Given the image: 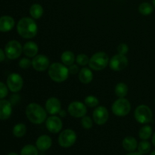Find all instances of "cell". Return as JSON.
<instances>
[{
  "label": "cell",
  "instance_id": "cell-5",
  "mask_svg": "<svg viewBox=\"0 0 155 155\" xmlns=\"http://www.w3.org/2000/svg\"><path fill=\"white\" fill-rule=\"evenodd\" d=\"M135 118L139 124H148L152 120L153 114L151 108L145 104H141L138 106L134 112Z\"/></svg>",
  "mask_w": 155,
  "mask_h": 155
},
{
  "label": "cell",
  "instance_id": "cell-38",
  "mask_svg": "<svg viewBox=\"0 0 155 155\" xmlns=\"http://www.w3.org/2000/svg\"><path fill=\"white\" fill-rule=\"evenodd\" d=\"M127 155H143V154H141V153H139V152H131Z\"/></svg>",
  "mask_w": 155,
  "mask_h": 155
},
{
  "label": "cell",
  "instance_id": "cell-36",
  "mask_svg": "<svg viewBox=\"0 0 155 155\" xmlns=\"http://www.w3.org/2000/svg\"><path fill=\"white\" fill-rule=\"evenodd\" d=\"M68 70H69L70 74H74V75H75V74H78V72H80V71H79L78 66L76 64H72V65H71V66H69Z\"/></svg>",
  "mask_w": 155,
  "mask_h": 155
},
{
  "label": "cell",
  "instance_id": "cell-22",
  "mask_svg": "<svg viewBox=\"0 0 155 155\" xmlns=\"http://www.w3.org/2000/svg\"><path fill=\"white\" fill-rule=\"evenodd\" d=\"M62 62L66 66H71L74 64V61H76V58L74 56V54L71 51H65L62 53L61 56Z\"/></svg>",
  "mask_w": 155,
  "mask_h": 155
},
{
  "label": "cell",
  "instance_id": "cell-39",
  "mask_svg": "<svg viewBox=\"0 0 155 155\" xmlns=\"http://www.w3.org/2000/svg\"><path fill=\"white\" fill-rule=\"evenodd\" d=\"M152 143L153 145H154V146L155 147V133H154V135H153L152 136Z\"/></svg>",
  "mask_w": 155,
  "mask_h": 155
},
{
  "label": "cell",
  "instance_id": "cell-1",
  "mask_svg": "<svg viewBox=\"0 0 155 155\" xmlns=\"http://www.w3.org/2000/svg\"><path fill=\"white\" fill-rule=\"evenodd\" d=\"M18 33L24 39H32L37 33L38 27L35 21L30 18H21L17 25Z\"/></svg>",
  "mask_w": 155,
  "mask_h": 155
},
{
  "label": "cell",
  "instance_id": "cell-21",
  "mask_svg": "<svg viewBox=\"0 0 155 155\" xmlns=\"http://www.w3.org/2000/svg\"><path fill=\"white\" fill-rule=\"evenodd\" d=\"M123 147L126 151L133 152L137 148L138 142L134 137L127 136L123 140Z\"/></svg>",
  "mask_w": 155,
  "mask_h": 155
},
{
  "label": "cell",
  "instance_id": "cell-33",
  "mask_svg": "<svg viewBox=\"0 0 155 155\" xmlns=\"http://www.w3.org/2000/svg\"><path fill=\"white\" fill-rule=\"evenodd\" d=\"M32 65V61L27 58H23L20 60L19 66L22 69H28Z\"/></svg>",
  "mask_w": 155,
  "mask_h": 155
},
{
  "label": "cell",
  "instance_id": "cell-23",
  "mask_svg": "<svg viewBox=\"0 0 155 155\" xmlns=\"http://www.w3.org/2000/svg\"><path fill=\"white\" fill-rule=\"evenodd\" d=\"M30 14L33 19H39L43 15V8L37 3L32 5L30 8Z\"/></svg>",
  "mask_w": 155,
  "mask_h": 155
},
{
  "label": "cell",
  "instance_id": "cell-14",
  "mask_svg": "<svg viewBox=\"0 0 155 155\" xmlns=\"http://www.w3.org/2000/svg\"><path fill=\"white\" fill-rule=\"evenodd\" d=\"M45 127L50 133H58L61 130L63 123L58 117L51 116L45 120Z\"/></svg>",
  "mask_w": 155,
  "mask_h": 155
},
{
  "label": "cell",
  "instance_id": "cell-20",
  "mask_svg": "<svg viewBox=\"0 0 155 155\" xmlns=\"http://www.w3.org/2000/svg\"><path fill=\"white\" fill-rule=\"evenodd\" d=\"M93 79V74L89 68H82L81 71L79 72V80L82 83L89 84L92 82Z\"/></svg>",
  "mask_w": 155,
  "mask_h": 155
},
{
  "label": "cell",
  "instance_id": "cell-7",
  "mask_svg": "<svg viewBox=\"0 0 155 155\" xmlns=\"http://www.w3.org/2000/svg\"><path fill=\"white\" fill-rule=\"evenodd\" d=\"M23 51L21 44L17 40H11L6 44L5 47V53L8 58L14 60L21 56Z\"/></svg>",
  "mask_w": 155,
  "mask_h": 155
},
{
  "label": "cell",
  "instance_id": "cell-3",
  "mask_svg": "<svg viewBox=\"0 0 155 155\" xmlns=\"http://www.w3.org/2000/svg\"><path fill=\"white\" fill-rule=\"evenodd\" d=\"M69 70L64 64L55 62L51 64L48 68L49 77L56 83H62L68 78Z\"/></svg>",
  "mask_w": 155,
  "mask_h": 155
},
{
  "label": "cell",
  "instance_id": "cell-27",
  "mask_svg": "<svg viewBox=\"0 0 155 155\" xmlns=\"http://www.w3.org/2000/svg\"><path fill=\"white\" fill-rule=\"evenodd\" d=\"M154 11V7L149 2H142L139 6V12L142 15H149Z\"/></svg>",
  "mask_w": 155,
  "mask_h": 155
},
{
  "label": "cell",
  "instance_id": "cell-6",
  "mask_svg": "<svg viewBox=\"0 0 155 155\" xmlns=\"http://www.w3.org/2000/svg\"><path fill=\"white\" fill-rule=\"evenodd\" d=\"M112 112L116 116L125 117L131 110V104L130 101L124 98H120L112 104Z\"/></svg>",
  "mask_w": 155,
  "mask_h": 155
},
{
  "label": "cell",
  "instance_id": "cell-32",
  "mask_svg": "<svg viewBox=\"0 0 155 155\" xmlns=\"http://www.w3.org/2000/svg\"><path fill=\"white\" fill-rule=\"evenodd\" d=\"M81 124L83 128L86 129V130H89V129H91L92 127L93 123H92V120L89 117L84 116L82 117Z\"/></svg>",
  "mask_w": 155,
  "mask_h": 155
},
{
  "label": "cell",
  "instance_id": "cell-16",
  "mask_svg": "<svg viewBox=\"0 0 155 155\" xmlns=\"http://www.w3.org/2000/svg\"><path fill=\"white\" fill-rule=\"evenodd\" d=\"M12 104L7 100H0V120L8 119L12 115Z\"/></svg>",
  "mask_w": 155,
  "mask_h": 155
},
{
  "label": "cell",
  "instance_id": "cell-9",
  "mask_svg": "<svg viewBox=\"0 0 155 155\" xmlns=\"http://www.w3.org/2000/svg\"><path fill=\"white\" fill-rule=\"evenodd\" d=\"M127 65H128V59L124 54H115L109 61V66L110 69L114 71H123L127 68Z\"/></svg>",
  "mask_w": 155,
  "mask_h": 155
},
{
  "label": "cell",
  "instance_id": "cell-17",
  "mask_svg": "<svg viewBox=\"0 0 155 155\" xmlns=\"http://www.w3.org/2000/svg\"><path fill=\"white\" fill-rule=\"evenodd\" d=\"M51 145H52V140L49 136L46 135H42L39 136L36 142V148H38V150L42 151L49 149L51 147Z\"/></svg>",
  "mask_w": 155,
  "mask_h": 155
},
{
  "label": "cell",
  "instance_id": "cell-8",
  "mask_svg": "<svg viewBox=\"0 0 155 155\" xmlns=\"http://www.w3.org/2000/svg\"><path fill=\"white\" fill-rule=\"evenodd\" d=\"M77 141V134L72 130H65L60 133L58 136V143L63 148H70Z\"/></svg>",
  "mask_w": 155,
  "mask_h": 155
},
{
  "label": "cell",
  "instance_id": "cell-10",
  "mask_svg": "<svg viewBox=\"0 0 155 155\" xmlns=\"http://www.w3.org/2000/svg\"><path fill=\"white\" fill-rule=\"evenodd\" d=\"M8 88L12 92H18L22 89L24 86V80L20 74L14 73L10 74L7 79Z\"/></svg>",
  "mask_w": 155,
  "mask_h": 155
},
{
  "label": "cell",
  "instance_id": "cell-28",
  "mask_svg": "<svg viewBox=\"0 0 155 155\" xmlns=\"http://www.w3.org/2000/svg\"><path fill=\"white\" fill-rule=\"evenodd\" d=\"M38 148L33 145H27L21 149V155H38Z\"/></svg>",
  "mask_w": 155,
  "mask_h": 155
},
{
  "label": "cell",
  "instance_id": "cell-30",
  "mask_svg": "<svg viewBox=\"0 0 155 155\" xmlns=\"http://www.w3.org/2000/svg\"><path fill=\"white\" fill-rule=\"evenodd\" d=\"M84 103L86 106L89 107H95L99 103L98 98L96 97L93 96V95H89V96L86 97L84 100Z\"/></svg>",
  "mask_w": 155,
  "mask_h": 155
},
{
  "label": "cell",
  "instance_id": "cell-26",
  "mask_svg": "<svg viewBox=\"0 0 155 155\" xmlns=\"http://www.w3.org/2000/svg\"><path fill=\"white\" fill-rule=\"evenodd\" d=\"M12 132H13V135L15 137L21 138L26 134L27 127L24 124H18L14 127Z\"/></svg>",
  "mask_w": 155,
  "mask_h": 155
},
{
  "label": "cell",
  "instance_id": "cell-13",
  "mask_svg": "<svg viewBox=\"0 0 155 155\" xmlns=\"http://www.w3.org/2000/svg\"><path fill=\"white\" fill-rule=\"evenodd\" d=\"M92 117L95 124L98 125H103L106 124L108 120V110L104 106H99L94 110Z\"/></svg>",
  "mask_w": 155,
  "mask_h": 155
},
{
  "label": "cell",
  "instance_id": "cell-11",
  "mask_svg": "<svg viewBox=\"0 0 155 155\" xmlns=\"http://www.w3.org/2000/svg\"><path fill=\"white\" fill-rule=\"evenodd\" d=\"M68 113L71 116L76 118L83 117L87 113V107L86 104L80 101H73L68 106Z\"/></svg>",
  "mask_w": 155,
  "mask_h": 155
},
{
  "label": "cell",
  "instance_id": "cell-24",
  "mask_svg": "<svg viewBox=\"0 0 155 155\" xmlns=\"http://www.w3.org/2000/svg\"><path fill=\"white\" fill-rule=\"evenodd\" d=\"M152 136V128L150 126H143L139 132V136L142 140H148Z\"/></svg>",
  "mask_w": 155,
  "mask_h": 155
},
{
  "label": "cell",
  "instance_id": "cell-12",
  "mask_svg": "<svg viewBox=\"0 0 155 155\" xmlns=\"http://www.w3.org/2000/svg\"><path fill=\"white\" fill-rule=\"evenodd\" d=\"M32 66L36 71L43 72L49 68V60L44 54H38L32 60Z\"/></svg>",
  "mask_w": 155,
  "mask_h": 155
},
{
  "label": "cell",
  "instance_id": "cell-37",
  "mask_svg": "<svg viewBox=\"0 0 155 155\" xmlns=\"http://www.w3.org/2000/svg\"><path fill=\"white\" fill-rule=\"evenodd\" d=\"M5 55H6L4 51L0 48V62L3 61L5 60Z\"/></svg>",
  "mask_w": 155,
  "mask_h": 155
},
{
  "label": "cell",
  "instance_id": "cell-41",
  "mask_svg": "<svg viewBox=\"0 0 155 155\" xmlns=\"http://www.w3.org/2000/svg\"><path fill=\"white\" fill-rule=\"evenodd\" d=\"M152 2H153V5L155 8V0H152Z\"/></svg>",
  "mask_w": 155,
  "mask_h": 155
},
{
  "label": "cell",
  "instance_id": "cell-2",
  "mask_svg": "<svg viewBox=\"0 0 155 155\" xmlns=\"http://www.w3.org/2000/svg\"><path fill=\"white\" fill-rule=\"evenodd\" d=\"M26 115L29 120L34 124H41L47 119V111L39 104L30 103L26 107Z\"/></svg>",
  "mask_w": 155,
  "mask_h": 155
},
{
  "label": "cell",
  "instance_id": "cell-40",
  "mask_svg": "<svg viewBox=\"0 0 155 155\" xmlns=\"http://www.w3.org/2000/svg\"><path fill=\"white\" fill-rule=\"evenodd\" d=\"M8 155H18V154H16V153H15V152H12V153H10V154H8Z\"/></svg>",
  "mask_w": 155,
  "mask_h": 155
},
{
  "label": "cell",
  "instance_id": "cell-18",
  "mask_svg": "<svg viewBox=\"0 0 155 155\" xmlns=\"http://www.w3.org/2000/svg\"><path fill=\"white\" fill-rule=\"evenodd\" d=\"M15 26V20L12 17L5 15L0 18V31L8 32L13 29Z\"/></svg>",
  "mask_w": 155,
  "mask_h": 155
},
{
  "label": "cell",
  "instance_id": "cell-15",
  "mask_svg": "<svg viewBox=\"0 0 155 155\" xmlns=\"http://www.w3.org/2000/svg\"><path fill=\"white\" fill-rule=\"evenodd\" d=\"M45 107L47 113L51 115H54L61 111V104L60 101L57 98L51 97L47 100Z\"/></svg>",
  "mask_w": 155,
  "mask_h": 155
},
{
  "label": "cell",
  "instance_id": "cell-42",
  "mask_svg": "<svg viewBox=\"0 0 155 155\" xmlns=\"http://www.w3.org/2000/svg\"><path fill=\"white\" fill-rule=\"evenodd\" d=\"M150 155H155V151H152V152L151 153V154H150Z\"/></svg>",
  "mask_w": 155,
  "mask_h": 155
},
{
  "label": "cell",
  "instance_id": "cell-4",
  "mask_svg": "<svg viewBox=\"0 0 155 155\" xmlns=\"http://www.w3.org/2000/svg\"><path fill=\"white\" fill-rule=\"evenodd\" d=\"M109 62V57L107 53L104 51H98L92 56L89 59V65L91 69L99 71L104 69Z\"/></svg>",
  "mask_w": 155,
  "mask_h": 155
},
{
  "label": "cell",
  "instance_id": "cell-35",
  "mask_svg": "<svg viewBox=\"0 0 155 155\" xmlns=\"http://www.w3.org/2000/svg\"><path fill=\"white\" fill-rule=\"evenodd\" d=\"M128 51H129V47L127 44L121 43L117 46V51L119 54L125 55V54L128 52Z\"/></svg>",
  "mask_w": 155,
  "mask_h": 155
},
{
  "label": "cell",
  "instance_id": "cell-19",
  "mask_svg": "<svg viewBox=\"0 0 155 155\" xmlns=\"http://www.w3.org/2000/svg\"><path fill=\"white\" fill-rule=\"evenodd\" d=\"M38 51H39V48H38L37 44L32 41L26 42L23 47V51L24 54L29 58H34L37 54Z\"/></svg>",
  "mask_w": 155,
  "mask_h": 155
},
{
  "label": "cell",
  "instance_id": "cell-25",
  "mask_svg": "<svg viewBox=\"0 0 155 155\" xmlns=\"http://www.w3.org/2000/svg\"><path fill=\"white\" fill-rule=\"evenodd\" d=\"M115 94L119 98H124L128 92V86L124 83H119L117 84L114 89Z\"/></svg>",
  "mask_w": 155,
  "mask_h": 155
},
{
  "label": "cell",
  "instance_id": "cell-34",
  "mask_svg": "<svg viewBox=\"0 0 155 155\" xmlns=\"http://www.w3.org/2000/svg\"><path fill=\"white\" fill-rule=\"evenodd\" d=\"M8 92V88L2 82H0V99L5 98Z\"/></svg>",
  "mask_w": 155,
  "mask_h": 155
},
{
  "label": "cell",
  "instance_id": "cell-43",
  "mask_svg": "<svg viewBox=\"0 0 155 155\" xmlns=\"http://www.w3.org/2000/svg\"><path fill=\"white\" fill-rule=\"evenodd\" d=\"M154 103H155V98H154Z\"/></svg>",
  "mask_w": 155,
  "mask_h": 155
},
{
  "label": "cell",
  "instance_id": "cell-31",
  "mask_svg": "<svg viewBox=\"0 0 155 155\" xmlns=\"http://www.w3.org/2000/svg\"><path fill=\"white\" fill-rule=\"evenodd\" d=\"M76 61L80 66H85L88 64L89 62V58L86 54H80L76 58Z\"/></svg>",
  "mask_w": 155,
  "mask_h": 155
},
{
  "label": "cell",
  "instance_id": "cell-29",
  "mask_svg": "<svg viewBox=\"0 0 155 155\" xmlns=\"http://www.w3.org/2000/svg\"><path fill=\"white\" fill-rule=\"evenodd\" d=\"M138 150H139V152L141 153L142 154H148L150 151H151V143L149 142L146 140H143L142 142H140L138 145Z\"/></svg>",
  "mask_w": 155,
  "mask_h": 155
}]
</instances>
